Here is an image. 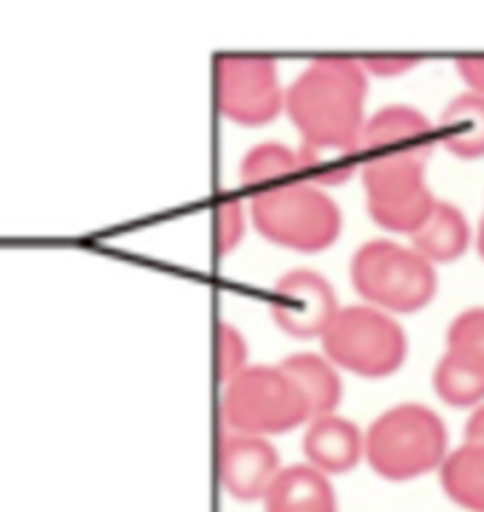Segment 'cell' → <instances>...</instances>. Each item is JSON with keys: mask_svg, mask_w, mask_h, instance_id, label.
Wrapping results in <instances>:
<instances>
[{"mask_svg": "<svg viewBox=\"0 0 484 512\" xmlns=\"http://www.w3.org/2000/svg\"><path fill=\"white\" fill-rule=\"evenodd\" d=\"M368 77L360 60L320 57L286 88L284 111L303 136L301 145L357 148L366 125Z\"/></svg>", "mask_w": 484, "mask_h": 512, "instance_id": "obj_1", "label": "cell"}, {"mask_svg": "<svg viewBox=\"0 0 484 512\" xmlns=\"http://www.w3.org/2000/svg\"><path fill=\"white\" fill-rule=\"evenodd\" d=\"M448 430L428 405L402 402L380 413L366 433V462L388 481H408L442 467Z\"/></svg>", "mask_w": 484, "mask_h": 512, "instance_id": "obj_2", "label": "cell"}, {"mask_svg": "<svg viewBox=\"0 0 484 512\" xmlns=\"http://www.w3.org/2000/svg\"><path fill=\"white\" fill-rule=\"evenodd\" d=\"M250 215L267 241L298 252L332 247L343 224L337 204L320 187L298 179L252 193Z\"/></svg>", "mask_w": 484, "mask_h": 512, "instance_id": "obj_3", "label": "cell"}, {"mask_svg": "<svg viewBox=\"0 0 484 512\" xmlns=\"http://www.w3.org/2000/svg\"><path fill=\"white\" fill-rule=\"evenodd\" d=\"M306 419H312L309 405L281 365H247L224 385L221 422L227 433L267 439L295 430Z\"/></svg>", "mask_w": 484, "mask_h": 512, "instance_id": "obj_4", "label": "cell"}, {"mask_svg": "<svg viewBox=\"0 0 484 512\" xmlns=\"http://www.w3.org/2000/svg\"><path fill=\"white\" fill-rule=\"evenodd\" d=\"M351 283L357 295L380 312H419L436 295L434 264H428L414 247L385 238L368 241L354 252Z\"/></svg>", "mask_w": 484, "mask_h": 512, "instance_id": "obj_5", "label": "cell"}, {"mask_svg": "<svg viewBox=\"0 0 484 512\" xmlns=\"http://www.w3.org/2000/svg\"><path fill=\"white\" fill-rule=\"evenodd\" d=\"M320 340L329 363L371 380L394 374L408 354L400 323L374 306L340 309Z\"/></svg>", "mask_w": 484, "mask_h": 512, "instance_id": "obj_6", "label": "cell"}, {"mask_svg": "<svg viewBox=\"0 0 484 512\" xmlns=\"http://www.w3.org/2000/svg\"><path fill=\"white\" fill-rule=\"evenodd\" d=\"M366 187V210L374 224L388 232H414L434 210V193L425 182L419 159H374L360 165Z\"/></svg>", "mask_w": 484, "mask_h": 512, "instance_id": "obj_7", "label": "cell"}, {"mask_svg": "<svg viewBox=\"0 0 484 512\" xmlns=\"http://www.w3.org/2000/svg\"><path fill=\"white\" fill-rule=\"evenodd\" d=\"M286 91L278 66L261 54H221L216 57L218 114L244 128L267 125L284 111Z\"/></svg>", "mask_w": 484, "mask_h": 512, "instance_id": "obj_8", "label": "cell"}, {"mask_svg": "<svg viewBox=\"0 0 484 512\" xmlns=\"http://www.w3.org/2000/svg\"><path fill=\"white\" fill-rule=\"evenodd\" d=\"M337 312L332 283L315 269H292L272 286L269 314L292 337H323Z\"/></svg>", "mask_w": 484, "mask_h": 512, "instance_id": "obj_9", "label": "cell"}, {"mask_svg": "<svg viewBox=\"0 0 484 512\" xmlns=\"http://www.w3.org/2000/svg\"><path fill=\"white\" fill-rule=\"evenodd\" d=\"M439 133L431 119L411 105H385L366 119L360 131V162L374 159H419L428 162Z\"/></svg>", "mask_w": 484, "mask_h": 512, "instance_id": "obj_10", "label": "cell"}, {"mask_svg": "<svg viewBox=\"0 0 484 512\" xmlns=\"http://www.w3.org/2000/svg\"><path fill=\"white\" fill-rule=\"evenodd\" d=\"M278 473L281 459L267 439L241 433H224L218 439V481L235 501H264Z\"/></svg>", "mask_w": 484, "mask_h": 512, "instance_id": "obj_11", "label": "cell"}, {"mask_svg": "<svg viewBox=\"0 0 484 512\" xmlns=\"http://www.w3.org/2000/svg\"><path fill=\"white\" fill-rule=\"evenodd\" d=\"M301 447L309 467L320 470L323 476H337L354 470L366 456V436L354 422L332 413L312 419L309 430L303 433Z\"/></svg>", "mask_w": 484, "mask_h": 512, "instance_id": "obj_12", "label": "cell"}, {"mask_svg": "<svg viewBox=\"0 0 484 512\" xmlns=\"http://www.w3.org/2000/svg\"><path fill=\"white\" fill-rule=\"evenodd\" d=\"M264 512H337V496L329 476L309 464H292L272 481Z\"/></svg>", "mask_w": 484, "mask_h": 512, "instance_id": "obj_13", "label": "cell"}, {"mask_svg": "<svg viewBox=\"0 0 484 512\" xmlns=\"http://www.w3.org/2000/svg\"><path fill=\"white\" fill-rule=\"evenodd\" d=\"M411 241L428 264H451L465 255L470 244L468 218L451 201H436L428 221L411 235Z\"/></svg>", "mask_w": 484, "mask_h": 512, "instance_id": "obj_14", "label": "cell"}, {"mask_svg": "<svg viewBox=\"0 0 484 512\" xmlns=\"http://www.w3.org/2000/svg\"><path fill=\"white\" fill-rule=\"evenodd\" d=\"M281 368H284L286 377L298 385V391L309 405L312 419L332 416L337 411V405L343 399V382H340L337 368L326 357H320V354H292L281 363Z\"/></svg>", "mask_w": 484, "mask_h": 512, "instance_id": "obj_15", "label": "cell"}, {"mask_svg": "<svg viewBox=\"0 0 484 512\" xmlns=\"http://www.w3.org/2000/svg\"><path fill=\"white\" fill-rule=\"evenodd\" d=\"M439 142L459 159L484 156V97L459 94L453 97L439 116Z\"/></svg>", "mask_w": 484, "mask_h": 512, "instance_id": "obj_16", "label": "cell"}, {"mask_svg": "<svg viewBox=\"0 0 484 512\" xmlns=\"http://www.w3.org/2000/svg\"><path fill=\"white\" fill-rule=\"evenodd\" d=\"M439 481L453 504L484 512V445L456 447L439 467Z\"/></svg>", "mask_w": 484, "mask_h": 512, "instance_id": "obj_17", "label": "cell"}, {"mask_svg": "<svg viewBox=\"0 0 484 512\" xmlns=\"http://www.w3.org/2000/svg\"><path fill=\"white\" fill-rule=\"evenodd\" d=\"M431 382H434L436 397L453 408L479 405L484 399V365L453 351V348H448L439 357Z\"/></svg>", "mask_w": 484, "mask_h": 512, "instance_id": "obj_18", "label": "cell"}, {"mask_svg": "<svg viewBox=\"0 0 484 512\" xmlns=\"http://www.w3.org/2000/svg\"><path fill=\"white\" fill-rule=\"evenodd\" d=\"M295 176H301L298 150H289L278 142L255 145L244 153V159L238 165V179H241V184L252 187V193L295 182Z\"/></svg>", "mask_w": 484, "mask_h": 512, "instance_id": "obj_19", "label": "cell"}, {"mask_svg": "<svg viewBox=\"0 0 484 512\" xmlns=\"http://www.w3.org/2000/svg\"><path fill=\"white\" fill-rule=\"evenodd\" d=\"M298 165L306 184L315 187H340L360 170V150L357 148H315L301 145L298 148Z\"/></svg>", "mask_w": 484, "mask_h": 512, "instance_id": "obj_20", "label": "cell"}, {"mask_svg": "<svg viewBox=\"0 0 484 512\" xmlns=\"http://www.w3.org/2000/svg\"><path fill=\"white\" fill-rule=\"evenodd\" d=\"M448 348L465 354L470 360L484 365V309H468V312L456 314L448 329Z\"/></svg>", "mask_w": 484, "mask_h": 512, "instance_id": "obj_21", "label": "cell"}, {"mask_svg": "<svg viewBox=\"0 0 484 512\" xmlns=\"http://www.w3.org/2000/svg\"><path fill=\"white\" fill-rule=\"evenodd\" d=\"M247 357H250V351H247V340H244V334L230 326V323H218L216 329V374L218 380L227 382L238 377L244 368H247Z\"/></svg>", "mask_w": 484, "mask_h": 512, "instance_id": "obj_22", "label": "cell"}, {"mask_svg": "<svg viewBox=\"0 0 484 512\" xmlns=\"http://www.w3.org/2000/svg\"><path fill=\"white\" fill-rule=\"evenodd\" d=\"M247 230V218H244V204L238 199H224L216 207V252L218 255H230Z\"/></svg>", "mask_w": 484, "mask_h": 512, "instance_id": "obj_23", "label": "cell"}, {"mask_svg": "<svg viewBox=\"0 0 484 512\" xmlns=\"http://www.w3.org/2000/svg\"><path fill=\"white\" fill-rule=\"evenodd\" d=\"M360 66L366 71V77L388 80V77H402V74H408L411 68H417L419 57H411V54H394V57L377 54V57H363Z\"/></svg>", "mask_w": 484, "mask_h": 512, "instance_id": "obj_24", "label": "cell"}, {"mask_svg": "<svg viewBox=\"0 0 484 512\" xmlns=\"http://www.w3.org/2000/svg\"><path fill=\"white\" fill-rule=\"evenodd\" d=\"M456 71L470 85L473 94L484 97V57H459L456 60Z\"/></svg>", "mask_w": 484, "mask_h": 512, "instance_id": "obj_25", "label": "cell"}, {"mask_svg": "<svg viewBox=\"0 0 484 512\" xmlns=\"http://www.w3.org/2000/svg\"><path fill=\"white\" fill-rule=\"evenodd\" d=\"M465 442L468 445H484V405H476L465 425Z\"/></svg>", "mask_w": 484, "mask_h": 512, "instance_id": "obj_26", "label": "cell"}, {"mask_svg": "<svg viewBox=\"0 0 484 512\" xmlns=\"http://www.w3.org/2000/svg\"><path fill=\"white\" fill-rule=\"evenodd\" d=\"M476 244H479V255L484 258V218L482 224H479V241H476Z\"/></svg>", "mask_w": 484, "mask_h": 512, "instance_id": "obj_27", "label": "cell"}]
</instances>
